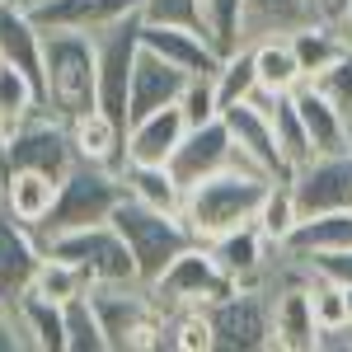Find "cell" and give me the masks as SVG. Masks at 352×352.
Here are the masks:
<instances>
[{
  "instance_id": "obj_29",
  "label": "cell",
  "mask_w": 352,
  "mask_h": 352,
  "mask_svg": "<svg viewBox=\"0 0 352 352\" xmlns=\"http://www.w3.org/2000/svg\"><path fill=\"white\" fill-rule=\"evenodd\" d=\"M14 315H19V329H24L28 348L38 352H66V320H61V305L47 296H38L28 287L24 296L14 300Z\"/></svg>"
},
{
  "instance_id": "obj_39",
  "label": "cell",
  "mask_w": 352,
  "mask_h": 352,
  "mask_svg": "<svg viewBox=\"0 0 352 352\" xmlns=\"http://www.w3.org/2000/svg\"><path fill=\"white\" fill-rule=\"evenodd\" d=\"M179 109H184V118H188V127L221 118V99H217V85H212V76H188L184 94H179Z\"/></svg>"
},
{
  "instance_id": "obj_24",
  "label": "cell",
  "mask_w": 352,
  "mask_h": 352,
  "mask_svg": "<svg viewBox=\"0 0 352 352\" xmlns=\"http://www.w3.org/2000/svg\"><path fill=\"white\" fill-rule=\"evenodd\" d=\"M136 0H38L28 14L38 19V28H80V33H94V28L113 24L122 14H132Z\"/></svg>"
},
{
  "instance_id": "obj_40",
  "label": "cell",
  "mask_w": 352,
  "mask_h": 352,
  "mask_svg": "<svg viewBox=\"0 0 352 352\" xmlns=\"http://www.w3.org/2000/svg\"><path fill=\"white\" fill-rule=\"evenodd\" d=\"M136 10L151 24H184L202 33V5L197 0H136Z\"/></svg>"
},
{
  "instance_id": "obj_1",
  "label": "cell",
  "mask_w": 352,
  "mask_h": 352,
  "mask_svg": "<svg viewBox=\"0 0 352 352\" xmlns=\"http://www.w3.org/2000/svg\"><path fill=\"white\" fill-rule=\"evenodd\" d=\"M43 104L66 122L99 109V61L89 33L43 28Z\"/></svg>"
},
{
  "instance_id": "obj_7",
  "label": "cell",
  "mask_w": 352,
  "mask_h": 352,
  "mask_svg": "<svg viewBox=\"0 0 352 352\" xmlns=\"http://www.w3.org/2000/svg\"><path fill=\"white\" fill-rule=\"evenodd\" d=\"M212 343L226 352H263L272 348V292L268 287H235L207 305Z\"/></svg>"
},
{
  "instance_id": "obj_2",
  "label": "cell",
  "mask_w": 352,
  "mask_h": 352,
  "mask_svg": "<svg viewBox=\"0 0 352 352\" xmlns=\"http://www.w3.org/2000/svg\"><path fill=\"white\" fill-rule=\"evenodd\" d=\"M268 184L272 179L258 174V169H240V164L235 169H221L212 179H202L197 188H188V197H184V226L192 230L197 244H207L221 230L254 221Z\"/></svg>"
},
{
  "instance_id": "obj_42",
  "label": "cell",
  "mask_w": 352,
  "mask_h": 352,
  "mask_svg": "<svg viewBox=\"0 0 352 352\" xmlns=\"http://www.w3.org/2000/svg\"><path fill=\"white\" fill-rule=\"evenodd\" d=\"M315 352H352V320L320 329L315 333Z\"/></svg>"
},
{
  "instance_id": "obj_20",
  "label": "cell",
  "mask_w": 352,
  "mask_h": 352,
  "mask_svg": "<svg viewBox=\"0 0 352 352\" xmlns=\"http://www.w3.org/2000/svg\"><path fill=\"white\" fill-rule=\"evenodd\" d=\"M184 132H188V118H184L179 104H164V109L146 113V118L127 122V160L169 164V155H174V146L184 141Z\"/></svg>"
},
{
  "instance_id": "obj_4",
  "label": "cell",
  "mask_w": 352,
  "mask_h": 352,
  "mask_svg": "<svg viewBox=\"0 0 352 352\" xmlns=\"http://www.w3.org/2000/svg\"><path fill=\"white\" fill-rule=\"evenodd\" d=\"M127 197L122 188V174L118 169H104V164L76 160L66 169V179L56 184V202L52 212L43 217V226L33 230L38 240H52L61 230H80V226H99V221L113 217V207Z\"/></svg>"
},
{
  "instance_id": "obj_9",
  "label": "cell",
  "mask_w": 352,
  "mask_h": 352,
  "mask_svg": "<svg viewBox=\"0 0 352 352\" xmlns=\"http://www.w3.org/2000/svg\"><path fill=\"white\" fill-rule=\"evenodd\" d=\"M226 292H235V282L221 272V263L212 258L207 244L184 249V254L151 282V296H155L160 310H207V305L221 300Z\"/></svg>"
},
{
  "instance_id": "obj_5",
  "label": "cell",
  "mask_w": 352,
  "mask_h": 352,
  "mask_svg": "<svg viewBox=\"0 0 352 352\" xmlns=\"http://www.w3.org/2000/svg\"><path fill=\"white\" fill-rule=\"evenodd\" d=\"M89 300H94V315L104 324L109 352L160 348L164 310L155 305L151 287H141V282H104V287H89Z\"/></svg>"
},
{
  "instance_id": "obj_31",
  "label": "cell",
  "mask_w": 352,
  "mask_h": 352,
  "mask_svg": "<svg viewBox=\"0 0 352 352\" xmlns=\"http://www.w3.org/2000/svg\"><path fill=\"white\" fill-rule=\"evenodd\" d=\"M212 85H217V99H221V113L230 109V104H244L254 89H258V66H254V43H244V47H235V52L221 56L217 76H212Z\"/></svg>"
},
{
  "instance_id": "obj_47",
  "label": "cell",
  "mask_w": 352,
  "mask_h": 352,
  "mask_svg": "<svg viewBox=\"0 0 352 352\" xmlns=\"http://www.w3.org/2000/svg\"><path fill=\"white\" fill-rule=\"evenodd\" d=\"M19 5H24V10H33V5H38V0H19Z\"/></svg>"
},
{
  "instance_id": "obj_35",
  "label": "cell",
  "mask_w": 352,
  "mask_h": 352,
  "mask_svg": "<svg viewBox=\"0 0 352 352\" xmlns=\"http://www.w3.org/2000/svg\"><path fill=\"white\" fill-rule=\"evenodd\" d=\"M296 221H300V207H296V197H292V184H287V179L268 184L258 212H254V226H258L272 244H282L292 230H296Z\"/></svg>"
},
{
  "instance_id": "obj_3",
  "label": "cell",
  "mask_w": 352,
  "mask_h": 352,
  "mask_svg": "<svg viewBox=\"0 0 352 352\" xmlns=\"http://www.w3.org/2000/svg\"><path fill=\"white\" fill-rule=\"evenodd\" d=\"M113 226H118V235L127 240L132 249V263H136V282L141 287H151L155 277H160L184 249H192V230L184 226V217H174V212H155V207H146V202H136V197H122L118 207H113Z\"/></svg>"
},
{
  "instance_id": "obj_18",
  "label": "cell",
  "mask_w": 352,
  "mask_h": 352,
  "mask_svg": "<svg viewBox=\"0 0 352 352\" xmlns=\"http://www.w3.org/2000/svg\"><path fill=\"white\" fill-rule=\"evenodd\" d=\"M0 61L24 71L43 94V28L19 0H0Z\"/></svg>"
},
{
  "instance_id": "obj_13",
  "label": "cell",
  "mask_w": 352,
  "mask_h": 352,
  "mask_svg": "<svg viewBox=\"0 0 352 352\" xmlns=\"http://www.w3.org/2000/svg\"><path fill=\"white\" fill-rule=\"evenodd\" d=\"M207 249H212V258L221 263V272H226L235 287H263L268 263H272V254H277V244H272L254 221H244V226H230V230L212 235Z\"/></svg>"
},
{
  "instance_id": "obj_43",
  "label": "cell",
  "mask_w": 352,
  "mask_h": 352,
  "mask_svg": "<svg viewBox=\"0 0 352 352\" xmlns=\"http://www.w3.org/2000/svg\"><path fill=\"white\" fill-rule=\"evenodd\" d=\"M320 10H324V19H338L348 10V0H320Z\"/></svg>"
},
{
  "instance_id": "obj_32",
  "label": "cell",
  "mask_w": 352,
  "mask_h": 352,
  "mask_svg": "<svg viewBox=\"0 0 352 352\" xmlns=\"http://www.w3.org/2000/svg\"><path fill=\"white\" fill-rule=\"evenodd\" d=\"M38 109H47L43 94H38V85L28 80L24 71H14V66L0 61V132H14Z\"/></svg>"
},
{
  "instance_id": "obj_11",
  "label": "cell",
  "mask_w": 352,
  "mask_h": 352,
  "mask_svg": "<svg viewBox=\"0 0 352 352\" xmlns=\"http://www.w3.org/2000/svg\"><path fill=\"white\" fill-rule=\"evenodd\" d=\"M240 160V146H235V136L226 127V118H212V122H197L184 132V141L174 146V155H169V169H174V179L184 184V188H197L202 179H212L221 169H235Z\"/></svg>"
},
{
  "instance_id": "obj_45",
  "label": "cell",
  "mask_w": 352,
  "mask_h": 352,
  "mask_svg": "<svg viewBox=\"0 0 352 352\" xmlns=\"http://www.w3.org/2000/svg\"><path fill=\"white\" fill-rule=\"evenodd\" d=\"M0 174H5V132H0Z\"/></svg>"
},
{
  "instance_id": "obj_37",
  "label": "cell",
  "mask_w": 352,
  "mask_h": 352,
  "mask_svg": "<svg viewBox=\"0 0 352 352\" xmlns=\"http://www.w3.org/2000/svg\"><path fill=\"white\" fill-rule=\"evenodd\" d=\"M305 292H310V310H315V324H320V329L343 324V320H348V292H343L338 282H329V277H320V272H310Z\"/></svg>"
},
{
  "instance_id": "obj_46",
  "label": "cell",
  "mask_w": 352,
  "mask_h": 352,
  "mask_svg": "<svg viewBox=\"0 0 352 352\" xmlns=\"http://www.w3.org/2000/svg\"><path fill=\"white\" fill-rule=\"evenodd\" d=\"M343 292H348V320H352V287H343Z\"/></svg>"
},
{
  "instance_id": "obj_34",
  "label": "cell",
  "mask_w": 352,
  "mask_h": 352,
  "mask_svg": "<svg viewBox=\"0 0 352 352\" xmlns=\"http://www.w3.org/2000/svg\"><path fill=\"white\" fill-rule=\"evenodd\" d=\"M61 320H66V352H109V338H104V324L94 315L89 292L66 300L61 305Z\"/></svg>"
},
{
  "instance_id": "obj_10",
  "label": "cell",
  "mask_w": 352,
  "mask_h": 352,
  "mask_svg": "<svg viewBox=\"0 0 352 352\" xmlns=\"http://www.w3.org/2000/svg\"><path fill=\"white\" fill-rule=\"evenodd\" d=\"M71 164H76L71 122L56 118L52 109H38L28 122H19L14 132H5V169H38V174L66 179Z\"/></svg>"
},
{
  "instance_id": "obj_25",
  "label": "cell",
  "mask_w": 352,
  "mask_h": 352,
  "mask_svg": "<svg viewBox=\"0 0 352 352\" xmlns=\"http://www.w3.org/2000/svg\"><path fill=\"white\" fill-rule=\"evenodd\" d=\"M310 19H324L320 0H244V43L287 38Z\"/></svg>"
},
{
  "instance_id": "obj_30",
  "label": "cell",
  "mask_w": 352,
  "mask_h": 352,
  "mask_svg": "<svg viewBox=\"0 0 352 352\" xmlns=\"http://www.w3.org/2000/svg\"><path fill=\"white\" fill-rule=\"evenodd\" d=\"M254 66H258V85H263V89H277V94H292V89L305 80L287 38H258V43H254Z\"/></svg>"
},
{
  "instance_id": "obj_33",
  "label": "cell",
  "mask_w": 352,
  "mask_h": 352,
  "mask_svg": "<svg viewBox=\"0 0 352 352\" xmlns=\"http://www.w3.org/2000/svg\"><path fill=\"white\" fill-rule=\"evenodd\" d=\"M202 5V33L221 56L244 47V0H197Z\"/></svg>"
},
{
  "instance_id": "obj_41",
  "label": "cell",
  "mask_w": 352,
  "mask_h": 352,
  "mask_svg": "<svg viewBox=\"0 0 352 352\" xmlns=\"http://www.w3.org/2000/svg\"><path fill=\"white\" fill-rule=\"evenodd\" d=\"M305 263H310V272H320V277H329V282H338V287H352V249L310 254Z\"/></svg>"
},
{
  "instance_id": "obj_38",
  "label": "cell",
  "mask_w": 352,
  "mask_h": 352,
  "mask_svg": "<svg viewBox=\"0 0 352 352\" xmlns=\"http://www.w3.org/2000/svg\"><path fill=\"white\" fill-rule=\"evenodd\" d=\"M310 85H315L329 104H333V109L352 122V52H343L333 66H324L320 76H310Z\"/></svg>"
},
{
  "instance_id": "obj_14",
  "label": "cell",
  "mask_w": 352,
  "mask_h": 352,
  "mask_svg": "<svg viewBox=\"0 0 352 352\" xmlns=\"http://www.w3.org/2000/svg\"><path fill=\"white\" fill-rule=\"evenodd\" d=\"M221 118H226V127H230L235 146H240L244 169H258V174H268L272 184H277V179H292V164L282 160V151H277V136H272L268 113L254 109V104L244 99V104H230V109L221 113Z\"/></svg>"
},
{
  "instance_id": "obj_8",
  "label": "cell",
  "mask_w": 352,
  "mask_h": 352,
  "mask_svg": "<svg viewBox=\"0 0 352 352\" xmlns=\"http://www.w3.org/2000/svg\"><path fill=\"white\" fill-rule=\"evenodd\" d=\"M89 38H94V61H99V109L127 127V85L141 56V10L94 28Z\"/></svg>"
},
{
  "instance_id": "obj_23",
  "label": "cell",
  "mask_w": 352,
  "mask_h": 352,
  "mask_svg": "<svg viewBox=\"0 0 352 352\" xmlns=\"http://www.w3.org/2000/svg\"><path fill=\"white\" fill-rule=\"evenodd\" d=\"M292 99H296V113H300V122H305V136H310V151H315V155H338V151H348V118L333 109L315 85L300 80L296 89H292Z\"/></svg>"
},
{
  "instance_id": "obj_15",
  "label": "cell",
  "mask_w": 352,
  "mask_h": 352,
  "mask_svg": "<svg viewBox=\"0 0 352 352\" xmlns=\"http://www.w3.org/2000/svg\"><path fill=\"white\" fill-rule=\"evenodd\" d=\"M43 263V240L0 207V300L14 305L33 287V272Z\"/></svg>"
},
{
  "instance_id": "obj_27",
  "label": "cell",
  "mask_w": 352,
  "mask_h": 352,
  "mask_svg": "<svg viewBox=\"0 0 352 352\" xmlns=\"http://www.w3.org/2000/svg\"><path fill=\"white\" fill-rule=\"evenodd\" d=\"M287 43H292V52H296L305 80L320 76L324 66H333L343 52H352V43L343 38V24H338V19H310V24H300L296 33H287Z\"/></svg>"
},
{
  "instance_id": "obj_19",
  "label": "cell",
  "mask_w": 352,
  "mask_h": 352,
  "mask_svg": "<svg viewBox=\"0 0 352 352\" xmlns=\"http://www.w3.org/2000/svg\"><path fill=\"white\" fill-rule=\"evenodd\" d=\"M310 282V277H305ZM305 282H287L272 292V348L277 352H315V310H310V292Z\"/></svg>"
},
{
  "instance_id": "obj_44",
  "label": "cell",
  "mask_w": 352,
  "mask_h": 352,
  "mask_svg": "<svg viewBox=\"0 0 352 352\" xmlns=\"http://www.w3.org/2000/svg\"><path fill=\"white\" fill-rule=\"evenodd\" d=\"M338 24H343V38H348V43H352V0H348V10L338 14Z\"/></svg>"
},
{
  "instance_id": "obj_26",
  "label": "cell",
  "mask_w": 352,
  "mask_h": 352,
  "mask_svg": "<svg viewBox=\"0 0 352 352\" xmlns=\"http://www.w3.org/2000/svg\"><path fill=\"white\" fill-rule=\"evenodd\" d=\"M118 174H122V188H127V197L146 202V207H155V212H174V217H184V197H188V188L174 179V169H169V164L127 160Z\"/></svg>"
},
{
  "instance_id": "obj_48",
  "label": "cell",
  "mask_w": 352,
  "mask_h": 352,
  "mask_svg": "<svg viewBox=\"0 0 352 352\" xmlns=\"http://www.w3.org/2000/svg\"><path fill=\"white\" fill-rule=\"evenodd\" d=\"M348 151H352V122H348Z\"/></svg>"
},
{
  "instance_id": "obj_36",
  "label": "cell",
  "mask_w": 352,
  "mask_h": 352,
  "mask_svg": "<svg viewBox=\"0 0 352 352\" xmlns=\"http://www.w3.org/2000/svg\"><path fill=\"white\" fill-rule=\"evenodd\" d=\"M33 292H38V296H47V300H56V305H66L71 296L89 292V282H85V272L71 268L66 258L43 254V263H38V272H33Z\"/></svg>"
},
{
  "instance_id": "obj_12",
  "label": "cell",
  "mask_w": 352,
  "mask_h": 352,
  "mask_svg": "<svg viewBox=\"0 0 352 352\" xmlns=\"http://www.w3.org/2000/svg\"><path fill=\"white\" fill-rule=\"evenodd\" d=\"M292 197H296L300 217H320V212H348L352 207V151L338 155H310L305 164L292 169Z\"/></svg>"
},
{
  "instance_id": "obj_6",
  "label": "cell",
  "mask_w": 352,
  "mask_h": 352,
  "mask_svg": "<svg viewBox=\"0 0 352 352\" xmlns=\"http://www.w3.org/2000/svg\"><path fill=\"white\" fill-rule=\"evenodd\" d=\"M43 254H56V258H66L71 268H80L89 287H104V282H136L132 249H127V240L118 235L113 221L80 226V230H61V235H52V240H43Z\"/></svg>"
},
{
  "instance_id": "obj_22",
  "label": "cell",
  "mask_w": 352,
  "mask_h": 352,
  "mask_svg": "<svg viewBox=\"0 0 352 352\" xmlns=\"http://www.w3.org/2000/svg\"><path fill=\"white\" fill-rule=\"evenodd\" d=\"M56 184L61 179L38 174V169H5V179H0V207L14 221H24L28 230H38L43 217L52 212V202H56Z\"/></svg>"
},
{
  "instance_id": "obj_21",
  "label": "cell",
  "mask_w": 352,
  "mask_h": 352,
  "mask_svg": "<svg viewBox=\"0 0 352 352\" xmlns=\"http://www.w3.org/2000/svg\"><path fill=\"white\" fill-rule=\"evenodd\" d=\"M71 141H76V160L104 164V169H122L127 164V127L104 109H89L71 122Z\"/></svg>"
},
{
  "instance_id": "obj_17",
  "label": "cell",
  "mask_w": 352,
  "mask_h": 352,
  "mask_svg": "<svg viewBox=\"0 0 352 352\" xmlns=\"http://www.w3.org/2000/svg\"><path fill=\"white\" fill-rule=\"evenodd\" d=\"M184 85H188V71H179L174 61H164V56H155L151 47H141L132 85H127V122L164 109V104H179Z\"/></svg>"
},
{
  "instance_id": "obj_28",
  "label": "cell",
  "mask_w": 352,
  "mask_h": 352,
  "mask_svg": "<svg viewBox=\"0 0 352 352\" xmlns=\"http://www.w3.org/2000/svg\"><path fill=\"white\" fill-rule=\"evenodd\" d=\"M287 254L310 258V254H329V249H352V207L348 212H320V217H300L296 230L282 240Z\"/></svg>"
},
{
  "instance_id": "obj_16",
  "label": "cell",
  "mask_w": 352,
  "mask_h": 352,
  "mask_svg": "<svg viewBox=\"0 0 352 352\" xmlns=\"http://www.w3.org/2000/svg\"><path fill=\"white\" fill-rule=\"evenodd\" d=\"M141 47H151L155 56L174 61L188 76H217V66H221V52L207 43V33L184 28V24H151V19H141Z\"/></svg>"
}]
</instances>
